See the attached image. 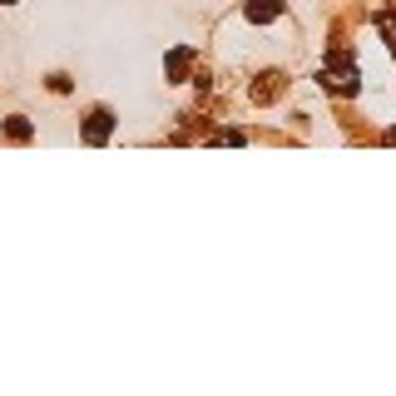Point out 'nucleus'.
I'll return each instance as SVG.
<instances>
[{"mask_svg":"<svg viewBox=\"0 0 396 396\" xmlns=\"http://www.w3.org/2000/svg\"><path fill=\"white\" fill-rule=\"evenodd\" d=\"M277 15V0H253L248 6V20H272Z\"/></svg>","mask_w":396,"mask_h":396,"instance_id":"nucleus-1","label":"nucleus"},{"mask_svg":"<svg viewBox=\"0 0 396 396\" xmlns=\"http://www.w3.org/2000/svg\"><path fill=\"white\" fill-rule=\"evenodd\" d=\"M109 134V115H94V124H89V139H104Z\"/></svg>","mask_w":396,"mask_h":396,"instance_id":"nucleus-2","label":"nucleus"}]
</instances>
